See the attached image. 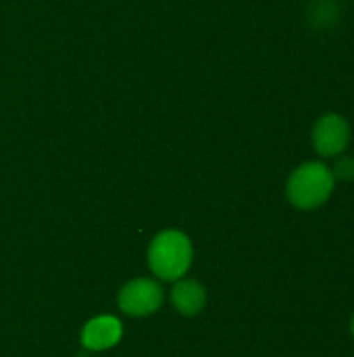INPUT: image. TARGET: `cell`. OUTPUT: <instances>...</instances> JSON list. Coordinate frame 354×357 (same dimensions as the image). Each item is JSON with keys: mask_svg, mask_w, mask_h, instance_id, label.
I'll return each instance as SVG.
<instances>
[{"mask_svg": "<svg viewBox=\"0 0 354 357\" xmlns=\"http://www.w3.org/2000/svg\"><path fill=\"white\" fill-rule=\"evenodd\" d=\"M334 186L336 178L332 174V167L321 161H309L292 172V176L288 178L286 192L294 207L317 209L332 197Z\"/></svg>", "mask_w": 354, "mask_h": 357, "instance_id": "6da1fadb", "label": "cell"}, {"mask_svg": "<svg viewBox=\"0 0 354 357\" xmlns=\"http://www.w3.org/2000/svg\"><path fill=\"white\" fill-rule=\"evenodd\" d=\"M148 264L154 276L163 280L182 278L192 264L190 238L177 230L161 232L148 249Z\"/></svg>", "mask_w": 354, "mask_h": 357, "instance_id": "7a4b0ae2", "label": "cell"}, {"mask_svg": "<svg viewBox=\"0 0 354 357\" xmlns=\"http://www.w3.org/2000/svg\"><path fill=\"white\" fill-rule=\"evenodd\" d=\"M351 142V126L342 115L328 113L313 128V144L321 157H340Z\"/></svg>", "mask_w": 354, "mask_h": 357, "instance_id": "3957f363", "label": "cell"}, {"mask_svg": "<svg viewBox=\"0 0 354 357\" xmlns=\"http://www.w3.org/2000/svg\"><path fill=\"white\" fill-rule=\"evenodd\" d=\"M163 303V291L156 282L138 278L123 287L119 293V307L129 316L154 314Z\"/></svg>", "mask_w": 354, "mask_h": 357, "instance_id": "277c9868", "label": "cell"}, {"mask_svg": "<svg viewBox=\"0 0 354 357\" xmlns=\"http://www.w3.org/2000/svg\"><path fill=\"white\" fill-rule=\"evenodd\" d=\"M123 335V328H121V322L113 316H100V318H94L90 320L83 331H81V343L86 349H92V351H104V349H111L119 343Z\"/></svg>", "mask_w": 354, "mask_h": 357, "instance_id": "5b68a950", "label": "cell"}, {"mask_svg": "<svg viewBox=\"0 0 354 357\" xmlns=\"http://www.w3.org/2000/svg\"><path fill=\"white\" fill-rule=\"evenodd\" d=\"M173 305L179 310L184 316H194L204 307V289L196 280H179L171 293Z\"/></svg>", "mask_w": 354, "mask_h": 357, "instance_id": "8992f818", "label": "cell"}, {"mask_svg": "<svg viewBox=\"0 0 354 357\" xmlns=\"http://www.w3.org/2000/svg\"><path fill=\"white\" fill-rule=\"evenodd\" d=\"M332 174L336 180H344V182L354 180V157H346V155L338 157V161L332 167Z\"/></svg>", "mask_w": 354, "mask_h": 357, "instance_id": "52a82bcc", "label": "cell"}, {"mask_svg": "<svg viewBox=\"0 0 354 357\" xmlns=\"http://www.w3.org/2000/svg\"><path fill=\"white\" fill-rule=\"evenodd\" d=\"M351 333H353V337H354V316H353V322H351Z\"/></svg>", "mask_w": 354, "mask_h": 357, "instance_id": "ba28073f", "label": "cell"}]
</instances>
